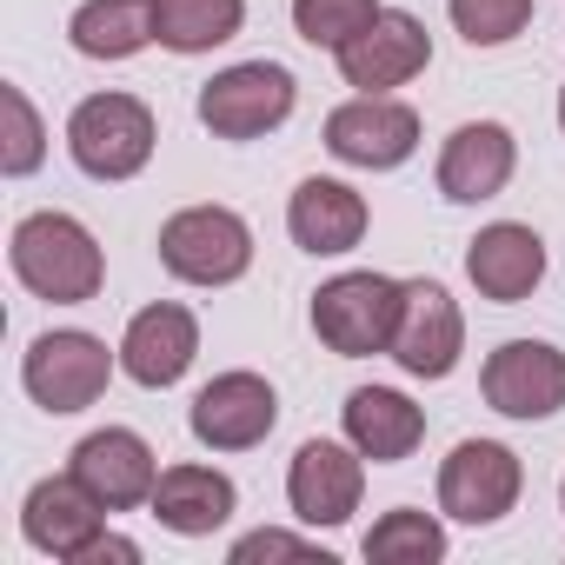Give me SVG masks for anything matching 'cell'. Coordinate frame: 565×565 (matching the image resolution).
Instances as JSON below:
<instances>
[{"label":"cell","mask_w":565,"mask_h":565,"mask_svg":"<svg viewBox=\"0 0 565 565\" xmlns=\"http://www.w3.org/2000/svg\"><path fill=\"white\" fill-rule=\"evenodd\" d=\"M14 279L34 294V300H54V307H87L107 279V259H100V239L74 220V213H28L14 226Z\"/></svg>","instance_id":"cell-1"},{"label":"cell","mask_w":565,"mask_h":565,"mask_svg":"<svg viewBox=\"0 0 565 565\" xmlns=\"http://www.w3.org/2000/svg\"><path fill=\"white\" fill-rule=\"evenodd\" d=\"M399 300H406V279H386V273H340V279H327V287L313 294V333H320L340 360L393 353Z\"/></svg>","instance_id":"cell-2"},{"label":"cell","mask_w":565,"mask_h":565,"mask_svg":"<svg viewBox=\"0 0 565 565\" xmlns=\"http://www.w3.org/2000/svg\"><path fill=\"white\" fill-rule=\"evenodd\" d=\"M160 266L186 287H233L253 266V226L233 206H180L160 226Z\"/></svg>","instance_id":"cell-3"},{"label":"cell","mask_w":565,"mask_h":565,"mask_svg":"<svg viewBox=\"0 0 565 565\" xmlns=\"http://www.w3.org/2000/svg\"><path fill=\"white\" fill-rule=\"evenodd\" d=\"M67 153L87 180H134L153 160V107L134 94H87L67 120Z\"/></svg>","instance_id":"cell-4"},{"label":"cell","mask_w":565,"mask_h":565,"mask_svg":"<svg viewBox=\"0 0 565 565\" xmlns=\"http://www.w3.org/2000/svg\"><path fill=\"white\" fill-rule=\"evenodd\" d=\"M294 100H300V81L279 61H239L200 87V127L213 140H259L273 127H287Z\"/></svg>","instance_id":"cell-5"},{"label":"cell","mask_w":565,"mask_h":565,"mask_svg":"<svg viewBox=\"0 0 565 565\" xmlns=\"http://www.w3.org/2000/svg\"><path fill=\"white\" fill-rule=\"evenodd\" d=\"M114 366H120V360L107 353V340L67 327V333H41V340L28 347L21 386H28V399L47 406V413H87V406L107 393Z\"/></svg>","instance_id":"cell-6"},{"label":"cell","mask_w":565,"mask_h":565,"mask_svg":"<svg viewBox=\"0 0 565 565\" xmlns=\"http://www.w3.org/2000/svg\"><path fill=\"white\" fill-rule=\"evenodd\" d=\"M525 492V466L512 446L499 439H459L439 466V512L459 525H492L519 505Z\"/></svg>","instance_id":"cell-7"},{"label":"cell","mask_w":565,"mask_h":565,"mask_svg":"<svg viewBox=\"0 0 565 565\" xmlns=\"http://www.w3.org/2000/svg\"><path fill=\"white\" fill-rule=\"evenodd\" d=\"M413 147H419V114L393 94H353L347 107L327 114V153L347 167L386 173V167H406Z\"/></svg>","instance_id":"cell-8"},{"label":"cell","mask_w":565,"mask_h":565,"mask_svg":"<svg viewBox=\"0 0 565 565\" xmlns=\"http://www.w3.org/2000/svg\"><path fill=\"white\" fill-rule=\"evenodd\" d=\"M360 492H366V452L347 439H307L287 466V505L300 525H347L360 512Z\"/></svg>","instance_id":"cell-9"},{"label":"cell","mask_w":565,"mask_h":565,"mask_svg":"<svg viewBox=\"0 0 565 565\" xmlns=\"http://www.w3.org/2000/svg\"><path fill=\"white\" fill-rule=\"evenodd\" d=\"M186 426L206 452H253L273 426H279V393L259 373H220L193 393Z\"/></svg>","instance_id":"cell-10"},{"label":"cell","mask_w":565,"mask_h":565,"mask_svg":"<svg viewBox=\"0 0 565 565\" xmlns=\"http://www.w3.org/2000/svg\"><path fill=\"white\" fill-rule=\"evenodd\" d=\"M426 67H433V34L406 8H380V21L340 47V74L360 94H393V87L419 81Z\"/></svg>","instance_id":"cell-11"},{"label":"cell","mask_w":565,"mask_h":565,"mask_svg":"<svg viewBox=\"0 0 565 565\" xmlns=\"http://www.w3.org/2000/svg\"><path fill=\"white\" fill-rule=\"evenodd\" d=\"M479 393L505 419H552L565 406V353L552 340H505L486 360Z\"/></svg>","instance_id":"cell-12"},{"label":"cell","mask_w":565,"mask_h":565,"mask_svg":"<svg viewBox=\"0 0 565 565\" xmlns=\"http://www.w3.org/2000/svg\"><path fill=\"white\" fill-rule=\"evenodd\" d=\"M466 353V320L439 279H406L399 327H393V360L413 380H446Z\"/></svg>","instance_id":"cell-13"},{"label":"cell","mask_w":565,"mask_h":565,"mask_svg":"<svg viewBox=\"0 0 565 565\" xmlns=\"http://www.w3.org/2000/svg\"><path fill=\"white\" fill-rule=\"evenodd\" d=\"M107 512H134V505H153V486H160V459L153 446L134 433V426H100L74 446V466H67Z\"/></svg>","instance_id":"cell-14"},{"label":"cell","mask_w":565,"mask_h":565,"mask_svg":"<svg viewBox=\"0 0 565 565\" xmlns=\"http://www.w3.org/2000/svg\"><path fill=\"white\" fill-rule=\"evenodd\" d=\"M193 353H200V320L186 307H173V300L140 307L127 320V333H120V373L134 386H147V393L180 386L186 366H193Z\"/></svg>","instance_id":"cell-15"},{"label":"cell","mask_w":565,"mask_h":565,"mask_svg":"<svg viewBox=\"0 0 565 565\" xmlns=\"http://www.w3.org/2000/svg\"><path fill=\"white\" fill-rule=\"evenodd\" d=\"M21 532H28L34 552L81 565L87 545L107 532V505H100L74 472H54V479H41V486L28 492V505H21Z\"/></svg>","instance_id":"cell-16"},{"label":"cell","mask_w":565,"mask_h":565,"mask_svg":"<svg viewBox=\"0 0 565 565\" xmlns=\"http://www.w3.org/2000/svg\"><path fill=\"white\" fill-rule=\"evenodd\" d=\"M512 167H519L512 127H499V120H466V127H452L446 147H439V193H446L452 206H479V200L505 193Z\"/></svg>","instance_id":"cell-17"},{"label":"cell","mask_w":565,"mask_h":565,"mask_svg":"<svg viewBox=\"0 0 565 565\" xmlns=\"http://www.w3.org/2000/svg\"><path fill=\"white\" fill-rule=\"evenodd\" d=\"M466 279L479 287V300L519 307V300H532V287L545 279V239L532 226H519V220H492L466 246Z\"/></svg>","instance_id":"cell-18"},{"label":"cell","mask_w":565,"mask_h":565,"mask_svg":"<svg viewBox=\"0 0 565 565\" xmlns=\"http://www.w3.org/2000/svg\"><path fill=\"white\" fill-rule=\"evenodd\" d=\"M287 233H294V246H307V253H320V259H333V253H353L360 239H366V200L347 186V180H300L294 186V200H287Z\"/></svg>","instance_id":"cell-19"},{"label":"cell","mask_w":565,"mask_h":565,"mask_svg":"<svg viewBox=\"0 0 565 565\" xmlns=\"http://www.w3.org/2000/svg\"><path fill=\"white\" fill-rule=\"evenodd\" d=\"M340 419H347V439H353L373 466H399V459H413V446L426 439V413H419L399 386H360V393H347Z\"/></svg>","instance_id":"cell-20"},{"label":"cell","mask_w":565,"mask_h":565,"mask_svg":"<svg viewBox=\"0 0 565 565\" xmlns=\"http://www.w3.org/2000/svg\"><path fill=\"white\" fill-rule=\"evenodd\" d=\"M233 505H239V492H233V479L220 466H167L160 486H153V519L167 532H180V539L220 532L233 519Z\"/></svg>","instance_id":"cell-21"},{"label":"cell","mask_w":565,"mask_h":565,"mask_svg":"<svg viewBox=\"0 0 565 565\" xmlns=\"http://www.w3.org/2000/svg\"><path fill=\"white\" fill-rule=\"evenodd\" d=\"M74 54L87 61H134L140 47H153V0H81L67 21Z\"/></svg>","instance_id":"cell-22"},{"label":"cell","mask_w":565,"mask_h":565,"mask_svg":"<svg viewBox=\"0 0 565 565\" xmlns=\"http://www.w3.org/2000/svg\"><path fill=\"white\" fill-rule=\"evenodd\" d=\"M246 28V0H153V34L173 54H213Z\"/></svg>","instance_id":"cell-23"},{"label":"cell","mask_w":565,"mask_h":565,"mask_svg":"<svg viewBox=\"0 0 565 565\" xmlns=\"http://www.w3.org/2000/svg\"><path fill=\"white\" fill-rule=\"evenodd\" d=\"M373 565H439L446 558V525L433 519V512H419V505H393L373 532H366V545H360Z\"/></svg>","instance_id":"cell-24"},{"label":"cell","mask_w":565,"mask_h":565,"mask_svg":"<svg viewBox=\"0 0 565 565\" xmlns=\"http://www.w3.org/2000/svg\"><path fill=\"white\" fill-rule=\"evenodd\" d=\"M373 21H380V0H294V34L307 47H327V54H340Z\"/></svg>","instance_id":"cell-25"},{"label":"cell","mask_w":565,"mask_h":565,"mask_svg":"<svg viewBox=\"0 0 565 565\" xmlns=\"http://www.w3.org/2000/svg\"><path fill=\"white\" fill-rule=\"evenodd\" d=\"M446 14L466 34V47H505L532 28V0H446Z\"/></svg>","instance_id":"cell-26"},{"label":"cell","mask_w":565,"mask_h":565,"mask_svg":"<svg viewBox=\"0 0 565 565\" xmlns=\"http://www.w3.org/2000/svg\"><path fill=\"white\" fill-rule=\"evenodd\" d=\"M0 107H8V147H0V173L8 180H28L41 160H47V127L34 114V100L21 87H0Z\"/></svg>","instance_id":"cell-27"},{"label":"cell","mask_w":565,"mask_h":565,"mask_svg":"<svg viewBox=\"0 0 565 565\" xmlns=\"http://www.w3.org/2000/svg\"><path fill=\"white\" fill-rule=\"evenodd\" d=\"M259 558H327L320 545H307V539H294V532H246L239 545H233V565H259ZM333 565V558H327Z\"/></svg>","instance_id":"cell-28"},{"label":"cell","mask_w":565,"mask_h":565,"mask_svg":"<svg viewBox=\"0 0 565 565\" xmlns=\"http://www.w3.org/2000/svg\"><path fill=\"white\" fill-rule=\"evenodd\" d=\"M107 558H120V565H140V545H134V539H120V532H100V539L87 545V558H81V565H107Z\"/></svg>","instance_id":"cell-29"},{"label":"cell","mask_w":565,"mask_h":565,"mask_svg":"<svg viewBox=\"0 0 565 565\" xmlns=\"http://www.w3.org/2000/svg\"><path fill=\"white\" fill-rule=\"evenodd\" d=\"M558 127H565V87H558Z\"/></svg>","instance_id":"cell-30"},{"label":"cell","mask_w":565,"mask_h":565,"mask_svg":"<svg viewBox=\"0 0 565 565\" xmlns=\"http://www.w3.org/2000/svg\"><path fill=\"white\" fill-rule=\"evenodd\" d=\"M558 505H565V486H558Z\"/></svg>","instance_id":"cell-31"}]
</instances>
